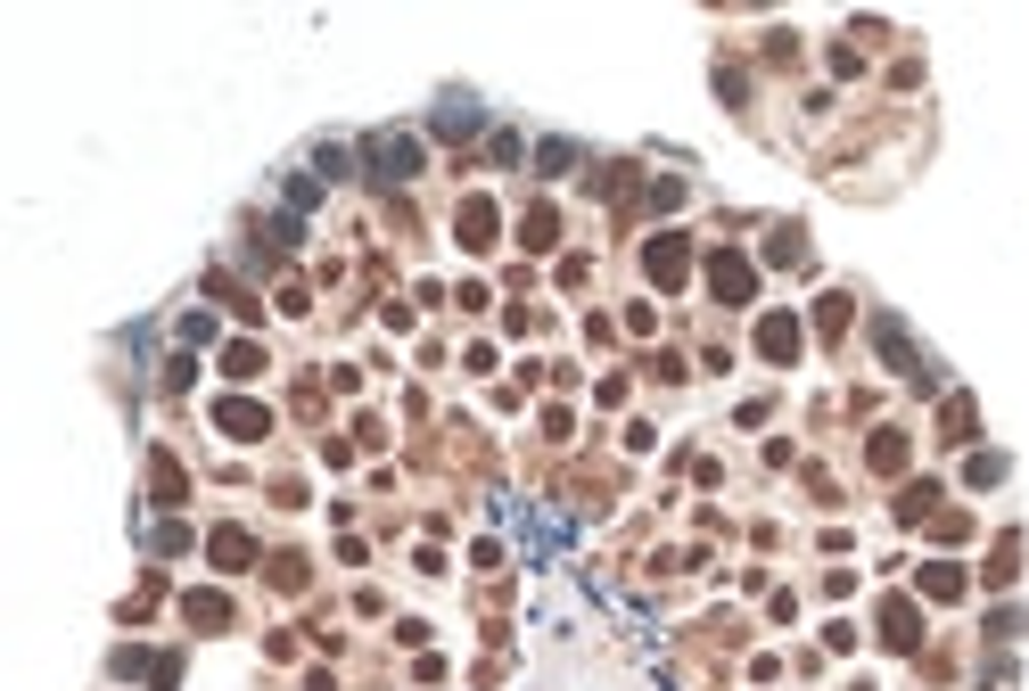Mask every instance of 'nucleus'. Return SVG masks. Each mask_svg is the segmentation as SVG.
Here are the masks:
<instances>
[{"mask_svg": "<svg viewBox=\"0 0 1029 691\" xmlns=\"http://www.w3.org/2000/svg\"><path fill=\"white\" fill-rule=\"evenodd\" d=\"M420 165H429L420 132H380V140H371V181H380V190H404Z\"/></svg>", "mask_w": 1029, "mask_h": 691, "instance_id": "f257e3e1", "label": "nucleus"}, {"mask_svg": "<svg viewBox=\"0 0 1029 691\" xmlns=\"http://www.w3.org/2000/svg\"><path fill=\"white\" fill-rule=\"evenodd\" d=\"M643 272H650V288H684L692 280V239H684V230H650V239H643Z\"/></svg>", "mask_w": 1029, "mask_h": 691, "instance_id": "f03ea898", "label": "nucleus"}, {"mask_svg": "<svg viewBox=\"0 0 1029 691\" xmlns=\"http://www.w3.org/2000/svg\"><path fill=\"white\" fill-rule=\"evenodd\" d=\"M708 297H717V305H749V297H758V264H749L742 247H717V256H708Z\"/></svg>", "mask_w": 1029, "mask_h": 691, "instance_id": "7ed1b4c3", "label": "nucleus"}, {"mask_svg": "<svg viewBox=\"0 0 1029 691\" xmlns=\"http://www.w3.org/2000/svg\"><path fill=\"white\" fill-rule=\"evenodd\" d=\"M215 428L231 436V445H256V436H272V412L256 404V395H223V404H215Z\"/></svg>", "mask_w": 1029, "mask_h": 691, "instance_id": "20e7f679", "label": "nucleus"}, {"mask_svg": "<svg viewBox=\"0 0 1029 691\" xmlns=\"http://www.w3.org/2000/svg\"><path fill=\"white\" fill-rule=\"evenodd\" d=\"M453 239L470 247V256H487V247L502 239V215H494V198H461V206H453Z\"/></svg>", "mask_w": 1029, "mask_h": 691, "instance_id": "39448f33", "label": "nucleus"}, {"mask_svg": "<svg viewBox=\"0 0 1029 691\" xmlns=\"http://www.w3.org/2000/svg\"><path fill=\"white\" fill-rule=\"evenodd\" d=\"M800 346H807L800 313H758V354L766 363H800Z\"/></svg>", "mask_w": 1029, "mask_h": 691, "instance_id": "423d86ee", "label": "nucleus"}, {"mask_svg": "<svg viewBox=\"0 0 1029 691\" xmlns=\"http://www.w3.org/2000/svg\"><path fill=\"white\" fill-rule=\"evenodd\" d=\"M873 346H881V363H890V371H906V379H931V371L914 363V338H906V322H898V313H881V322H873Z\"/></svg>", "mask_w": 1029, "mask_h": 691, "instance_id": "0eeeda50", "label": "nucleus"}, {"mask_svg": "<svg viewBox=\"0 0 1029 691\" xmlns=\"http://www.w3.org/2000/svg\"><path fill=\"white\" fill-rule=\"evenodd\" d=\"M206 560H215L223 576L256 569V535H247V527H215V535H206Z\"/></svg>", "mask_w": 1029, "mask_h": 691, "instance_id": "6e6552de", "label": "nucleus"}, {"mask_svg": "<svg viewBox=\"0 0 1029 691\" xmlns=\"http://www.w3.org/2000/svg\"><path fill=\"white\" fill-rule=\"evenodd\" d=\"M881 642H890V651H922V610L914 601H881Z\"/></svg>", "mask_w": 1029, "mask_h": 691, "instance_id": "1a4fd4ad", "label": "nucleus"}, {"mask_svg": "<svg viewBox=\"0 0 1029 691\" xmlns=\"http://www.w3.org/2000/svg\"><path fill=\"white\" fill-rule=\"evenodd\" d=\"M149 502H157V511H182V502H190V477H182V461L174 453H149Z\"/></svg>", "mask_w": 1029, "mask_h": 691, "instance_id": "9d476101", "label": "nucleus"}, {"mask_svg": "<svg viewBox=\"0 0 1029 691\" xmlns=\"http://www.w3.org/2000/svg\"><path fill=\"white\" fill-rule=\"evenodd\" d=\"M865 461H873L881 477H898V470L914 461V436H906V428H873V436H865Z\"/></svg>", "mask_w": 1029, "mask_h": 691, "instance_id": "9b49d317", "label": "nucleus"}, {"mask_svg": "<svg viewBox=\"0 0 1029 691\" xmlns=\"http://www.w3.org/2000/svg\"><path fill=\"white\" fill-rule=\"evenodd\" d=\"M914 584H922V601H963V584H972V576H963L955 560H922Z\"/></svg>", "mask_w": 1029, "mask_h": 691, "instance_id": "f8f14e48", "label": "nucleus"}, {"mask_svg": "<svg viewBox=\"0 0 1029 691\" xmlns=\"http://www.w3.org/2000/svg\"><path fill=\"white\" fill-rule=\"evenodd\" d=\"M182 618H190L198 634H223V625H231V601H223V593H198V584H190V593H182Z\"/></svg>", "mask_w": 1029, "mask_h": 691, "instance_id": "ddd939ff", "label": "nucleus"}, {"mask_svg": "<svg viewBox=\"0 0 1029 691\" xmlns=\"http://www.w3.org/2000/svg\"><path fill=\"white\" fill-rule=\"evenodd\" d=\"M519 247H528V256H552V247H560V215H552V206H528V223H519Z\"/></svg>", "mask_w": 1029, "mask_h": 691, "instance_id": "4468645a", "label": "nucleus"}, {"mask_svg": "<svg viewBox=\"0 0 1029 691\" xmlns=\"http://www.w3.org/2000/svg\"><path fill=\"white\" fill-rule=\"evenodd\" d=\"M206 297H223L231 313H239V322H264V297H247V288L231 280V272H206Z\"/></svg>", "mask_w": 1029, "mask_h": 691, "instance_id": "2eb2a0df", "label": "nucleus"}, {"mask_svg": "<svg viewBox=\"0 0 1029 691\" xmlns=\"http://www.w3.org/2000/svg\"><path fill=\"white\" fill-rule=\"evenodd\" d=\"M939 436H948V445H972V436H980L972 395H948V412H939Z\"/></svg>", "mask_w": 1029, "mask_h": 691, "instance_id": "dca6fc26", "label": "nucleus"}, {"mask_svg": "<svg viewBox=\"0 0 1029 691\" xmlns=\"http://www.w3.org/2000/svg\"><path fill=\"white\" fill-rule=\"evenodd\" d=\"M223 379H264V346L256 338H231L223 346Z\"/></svg>", "mask_w": 1029, "mask_h": 691, "instance_id": "f3484780", "label": "nucleus"}, {"mask_svg": "<svg viewBox=\"0 0 1029 691\" xmlns=\"http://www.w3.org/2000/svg\"><path fill=\"white\" fill-rule=\"evenodd\" d=\"M849 322H856L849 297H815V338H849Z\"/></svg>", "mask_w": 1029, "mask_h": 691, "instance_id": "a211bd4d", "label": "nucleus"}, {"mask_svg": "<svg viewBox=\"0 0 1029 691\" xmlns=\"http://www.w3.org/2000/svg\"><path fill=\"white\" fill-rule=\"evenodd\" d=\"M478 132V108L470 99H445V108H437V140H470Z\"/></svg>", "mask_w": 1029, "mask_h": 691, "instance_id": "6ab92c4d", "label": "nucleus"}, {"mask_svg": "<svg viewBox=\"0 0 1029 691\" xmlns=\"http://www.w3.org/2000/svg\"><path fill=\"white\" fill-rule=\"evenodd\" d=\"M939 511V486H931V477H922V486H906V494H898V519H931Z\"/></svg>", "mask_w": 1029, "mask_h": 691, "instance_id": "aec40b11", "label": "nucleus"}, {"mask_svg": "<svg viewBox=\"0 0 1029 691\" xmlns=\"http://www.w3.org/2000/svg\"><path fill=\"white\" fill-rule=\"evenodd\" d=\"M980 576H989V584H1013V576H1021V543L1004 535V543H997V560H989V569H980Z\"/></svg>", "mask_w": 1029, "mask_h": 691, "instance_id": "412c9836", "label": "nucleus"}, {"mask_svg": "<svg viewBox=\"0 0 1029 691\" xmlns=\"http://www.w3.org/2000/svg\"><path fill=\"white\" fill-rule=\"evenodd\" d=\"M569 165H577V140H543L536 149V174H569Z\"/></svg>", "mask_w": 1029, "mask_h": 691, "instance_id": "4be33fe9", "label": "nucleus"}, {"mask_svg": "<svg viewBox=\"0 0 1029 691\" xmlns=\"http://www.w3.org/2000/svg\"><path fill=\"white\" fill-rule=\"evenodd\" d=\"M766 264H807V239H800V230H774V239H766Z\"/></svg>", "mask_w": 1029, "mask_h": 691, "instance_id": "5701e85b", "label": "nucleus"}, {"mask_svg": "<svg viewBox=\"0 0 1029 691\" xmlns=\"http://www.w3.org/2000/svg\"><path fill=\"white\" fill-rule=\"evenodd\" d=\"M997 477H1004V453H972V461H963V486H997Z\"/></svg>", "mask_w": 1029, "mask_h": 691, "instance_id": "b1692460", "label": "nucleus"}, {"mask_svg": "<svg viewBox=\"0 0 1029 691\" xmlns=\"http://www.w3.org/2000/svg\"><path fill=\"white\" fill-rule=\"evenodd\" d=\"M305 576H313V569H305L297 552H281V560H272V584H281V593H305Z\"/></svg>", "mask_w": 1029, "mask_h": 691, "instance_id": "393cba45", "label": "nucleus"}, {"mask_svg": "<svg viewBox=\"0 0 1029 691\" xmlns=\"http://www.w3.org/2000/svg\"><path fill=\"white\" fill-rule=\"evenodd\" d=\"M453 305H470V313H487V305H494V288H487V280H461V288H453Z\"/></svg>", "mask_w": 1029, "mask_h": 691, "instance_id": "a878e982", "label": "nucleus"}]
</instances>
